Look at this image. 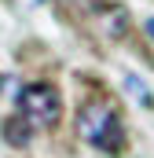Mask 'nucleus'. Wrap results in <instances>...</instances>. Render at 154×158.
<instances>
[{
    "mask_svg": "<svg viewBox=\"0 0 154 158\" xmlns=\"http://www.w3.org/2000/svg\"><path fill=\"white\" fill-rule=\"evenodd\" d=\"M77 132H81V140H88L99 151H121V143H125L121 118H117L114 107L103 103V99L81 103V110H77Z\"/></svg>",
    "mask_w": 154,
    "mask_h": 158,
    "instance_id": "1",
    "label": "nucleus"
},
{
    "mask_svg": "<svg viewBox=\"0 0 154 158\" xmlns=\"http://www.w3.org/2000/svg\"><path fill=\"white\" fill-rule=\"evenodd\" d=\"M18 118H26L33 129L55 125L63 118V99L51 85H26L18 92Z\"/></svg>",
    "mask_w": 154,
    "mask_h": 158,
    "instance_id": "2",
    "label": "nucleus"
},
{
    "mask_svg": "<svg viewBox=\"0 0 154 158\" xmlns=\"http://www.w3.org/2000/svg\"><path fill=\"white\" fill-rule=\"evenodd\" d=\"M30 136H33V125H30L26 118H7V121H4V140H7V143L26 147Z\"/></svg>",
    "mask_w": 154,
    "mask_h": 158,
    "instance_id": "3",
    "label": "nucleus"
},
{
    "mask_svg": "<svg viewBox=\"0 0 154 158\" xmlns=\"http://www.w3.org/2000/svg\"><path fill=\"white\" fill-rule=\"evenodd\" d=\"M125 88H128V92H132V96H136L143 107H151V103H154V99H151V92H147V85H143L140 77H125Z\"/></svg>",
    "mask_w": 154,
    "mask_h": 158,
    "instance_id": "4",
    "label": "nucleus"
},
{
    "mask_svg": "<svg viewBox=\"0 0 154 158\" xmlns=\"http://www.w3.org/2000/svg\"><path fill=\"white\" fill-rule=\"evenodd\" d=\"M147 33H151V37H154V19H147Z\"/></svg>",
    "mask_w": 154,
    "mask_h": 158,
    "instance_id": "5",
    "label": "nucleus"
}]
</instances>
